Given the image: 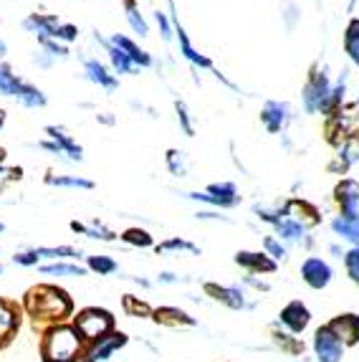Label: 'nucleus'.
I'll list each match as a JSON object with an SVG mask.
<instances>
[{
	"instance_id": "1",
	"label": "nucleus",
	"mask_w": 359,
	"mask_h": 362,
	"mask_svg": "<svg viewBox=\"0 0 359 362\" xmlns=\"http://www.w3.org/2000/svg\"><path fill=\"white\" fill-rule=\"evenodd\" d=\"M23 307L30 320H33V325L41 327V329L48 325L51 327L61 325L73 312V304L66 291H61L59 286H51V284H41L28 289V294L23 299Z\"/></svg>"
},
{
	"instance_id": "2",
	"label": "nucleus",
	"mask_w": 359,
	"mask_h": 362,
	"mask_svg": "<svg viewBox=\"0 0 359 362\" xmlns=\"http://www.w3.org/2000/svg\"><path fill=\"white\" fill-rule=\"evenodd\" d=\"M84 350H86V342L78 337L73 325L48 327L41 339L43 362H78L84 357Z\"/></svg>"
},
{
	"instance_id": "3",
	"label": "nucleus",
	"mask_w": 359,
	"mask_h": 362,
	"mask_svg": "<svg viewBox=\"0 0 359 362\" xmlns=\"http://www.w3.org/2000/svg\"><path fill=\"white\" fill-rule=\"evenodd\" d=\"M167 3H170V16H172L170 21H172V28H175V36H177V46H180V54H182V59H185L192 69H198V71H210L213 76L218 78V81H223L228 89H233V91H238V94H240L238 84H233V81H230L225 74H220V69H218L216 64L208 59V56L200 54V51L192 46V41H190V36H187L185 25L180 23V18H177V6H175V0H167Z\"/></svg>"
},
{
	"instance_id": "4",
	"label": "nucleus",
	"mask_w": 359,
	"mask_h": 362,
	"mask_svg": "<svg viewBox=\"0 0 359 362\" xmlns=\"http://www.w3.org/2000/svg\"><path fill=\"white\" fill-rule=\"evenodd\" d=\"M331 86H334V81H331L326 64H319L317 61L309 69V76H306L304 86H301V107H304L306 115H324L326 102H329Z\"/></svg>"
},
{
	"instance_id": "5",
	"label": "nucleus",
	"mask_w": 359,
	"mask_h": 362,
	"mask_svg": "<svg viewBox=\"0 0 359 362\" xmlns=\"http://www.w3.org/2000/svg\"><path fill=\"white\" fill-rule=\"evenodd\" d=\"M43 134L46 139L38 142V150H46L51 155L61 157V160H66V163H81L84 160V147L78 145L73 134L69 132L66 127H59V124H46L43 127Z\"/></svg>"
},
{
	"instance_id": "6",
	"label": "nucleus",
	"mask_w": 359,
	"mask_h": 362,
	"mask_svg": "<svg viewBox=\"0 0 359 362\" xmlns=\"http://www.w3.org/2000/svg\"><path fill=\"white\" fill-rule=\"evenodd\" d=\"M73 329H76L78 337L84 339L86 344H91L114 332V317L107 309L86 307L73 317Z\"/></svg>"
},
{
	"instance_id": "7",
	"label": "nucleus",
	"mask_w": 359,
	"mask_h": 362,
	"mask_svg": "<svg viewBox=\"0 0 359 362\" xmlns=\"http://www.w3.org/2000/svg\"><path fill=\"white\" fill-rule=\"evenodd\" d=\"M190 200H200V203H208L213 208H235L240 206V193L235 182L230 180H223V182H210L205 190H192V193H185Z\"/></svg>"
},
{
	"instance_id": "8",
	"label": "nucleus",
	"mask_w": 359,
	"mask_h": 362,
	"mask_svg": "<svg viewBox=\"0 0 359 362\" xmlns=\"http://www.w3.org/2000/svg\"><path fill=\"white\" fill-rule=\"evenodd\" d=\"M293 119V109L288 102H276L269 99L261 107V124L269 134H283L288 127V122Z\"/></svg>"
},
{
	"instance_id": "9",
	"label": "nucleus",
	"mask_w": 359,
	"mask_h": 362,
	"mask_svg": "<svg viewBox=\"0 0 359 362\" xmlns=\"http://www.w3.org/2000/svg\"><path fill=\"white\" fill-rule=\"evenodd\" d=\"M312 347L317 362H341V357H344V344L339 342V337L326 325L319 327L317 332H314Z\"/></svg>"
},
{
	"instance_id": "10",
	"label": "nucleus",
	"mask_w": 359,
	"mask_h": 362,
	"mask_svg": "<svg viewBox=\"0 0 359 362\" xmlns=\"http://www.w3.org/2000/svg\"><path fill=\"white\" fill-rule=\"evenodd\" d=\"M81 66H84V78L89 84L99 86V89H104V91L119 89V76H117L104 61L94 59V56H86V59L81 61Z\"/></svg>"
},
{
	"instance_id": "11",
	"label": "nucleus",
	"mask_w": 359,
	"mask_h": 362,
	"mask_svg": "<svg viewBox=\"0 0 359 362\" xmlns=\"http://www.w3.org/2000/svg\"><path fill=\"white\" fill-rule=\"evenodd\" d=\"M331 266L322 259V256H306L304 264H301V279H304L306 286H312V289H326L331 284Z\"/></svg>"
},
{
	"instance_id": "12",
	"label": "nucleus",
	"mask_w": 359,
	"mask_h": 362,
	"mask_svg": "<svg viewBox=\"0 0 359 362\" xmlns=\"http://www.w3.org/2000/svg\"><path fill=\"white\" fill-rule=\"evenodd\" d=\"M23 30L36 36L38 43L41 41H54L56 38V28L61 25V18L56 13H28L23 18Z\"/></svg>"
},
{
	"instance_id": "13",
	"label": "nucleus",
	"mask_w": 359,
	"mask_h": 362,
	"mask_svg": "<svg viewBox=\"0 0 359 362\" xmlns=\"http://www.w3.org/2000/svg\"><path fill=\"white\" fill-rule=\"evenodd\" d=\"M334 203L339 208L341 218H357L359 216V182L352 177H344L334 187Z\"/></svg>"
},
{
	"instance_id": "14",
	"label": "nucleus",
	"mask_w": 359,
	"mask_h": 362,
	"mask_svg": "<svg viewBox=\"0 0 359 362\" xmlns=\"http://www.w3.org/2000/svg\"><path fill=\"white\" fill-rule=\"evenodd\" d=\"M124 344H126V334H122V332H117V329H114V332L107 334V337L86 344L81 362H104V360H109L114 352L119 350V347H124Z\"/></svg>"
},
{
	"instance_id": "15",
	"label": "nucleus",
	"mask_w": 359,
	"mask_h": 362,
	"mask_svg": "<svg viewBox=\"0 0 359 362\" xmlns=\"http://www.w3.org/2000/svg\"><path fill=\"white\" fill-rule=\"evenodd\" d=\"M309 322H312V312H309L306 304L299 302V299L288 302L286 307L281 309V314H278V325L291 334H301L306 327H309Z\"/></svg>"
},
{
	"instance_id": "16",
	"label": "nucleus",
	"mask_w": 359,
	"mask_h": 362,
	"mask_svg": "<svg viewBox=\"0 0 359 362\" xmlns=\"http://www.w3.org/2000/svg\"><path fill=\"white\" fill-rule=\"evenodd\" d=\"M94 41L104 49V54H107V59H109V69H112L117 76H132V74L139 71L132 61H129V56H126L124 51L117 49V46H114L109 38H104L99 30H94Z\"/></svg>"
},
{
	"instance_id": "17",
	"label": "nucleus",
	"mask_w": 359,
	"mask_h": 362,
	"mask_svg": "<svg viewBox=\"0 0 359 362\" xmlns=\"http://www.w3.org/2000/svg\"><path fill=\"white\" fill-rule=\"evenodd\" d=\"M283 216L293 218V221L304 226L306 230L322 223V213H319V208L312 206L309 200H301V198H288L286 203H283Z\"/></svg>"
},
{
	"instance_id": "18",
	"label": "nucleus",
	"mask_w": 359,
	"mask_h": 362,
	"mask_svg": "<svg viewBox=\"0 0 359 362\" xmlns=\"http://www.w3.org/2000/svg\"><path fill=\"white\" fill-rule=\"evenodd\" d=\"M273 230H276V238H278V241L296 243V246L306 248V251L314 246V238L309 235V230H306L301 223H296V221H293V218H288V216H283L281 221L273 226Z\"/></svg>"
},
{
	"instance_id": "19",
	"label": "nucleus",
	"mask_w": 359,
	"mask_h": 362,
	"mask_svg": "<svg viewBox=\"0 0 359 362\" xmlns=\"http://www.w3.org/2000/svg\"><path fill=\"white\" fill-rule=\"evenodd\" d=\"M109 41H112L119 51H124V54L129 56V61H132L137 69H152V66H155V56H152L150 51H144L142 46L134 41V38L124 36V33H112V36H109Z\"/></svg>"
},
{
	"instance_id": "20",
	"label": "nucleus",
	"mask_w": 359,
	"mask_h": 362,
	"mask_svg": "<svg viewBox=\"0 0 359 362\" xmlns=\"http://www.w3.org/2000/svg\"><path fill=\"white\" fill-rule=\"evenodd\" d=\"M205 294L213 296L216 302L225 304L230 309H253L256 304L246 302V294L240 286H218V284H205Z\"/></svg>"
},
{
	"instance_id": "21",
	"label": "nucleus",
	"mask_w": 359,
	"mask_h": 362,
	"mask_svg": "<svg viewBox=\"0 0 359 362\" xmlns=\"http://www.w3.org/2000/svg\"><path fill=\"white\" fill-rule=\"evenodd\" d=\"M326 327L339 337V342L344 344V347H347V344H359V317L357 314H339V317L331 320Z\"/></svg>"
},
{
	"instance_id": "22",
	"label": "nucleus",
	"mask_w": 359,
	"mask_h": 362,
	"mask_svg": "<svg viewBox=\"0 0 359 362\" xmlns=\"http://www.w3.org/2000/svg\"><path fill=\"white\" fill-rule=\"evenodd\" d=\"M235 264H238L240 269H246L251 276L276 272V261H271L269 256L261 254V251H238V254H235Z\"/></svg>"
},
{
	"instance_id": "23",
	"label": "nucleus",
	"mask_w": 359,
	"mask_h": 362,
	"mask_svg": "<svg viewBox=\"0 0 359 362\" xmlns=\"http://www.w3.org/2000/svg\"><path fill=\"white\" fill-rule=\"evenodd\" d=\"M20 327V309L13 302L0 299V347L13 339V334L18 332Z\"/></svg>"
},
{
	"instance_id": "24",
	"label": "nucleus",
	"mask_w": 359,
	"mask_h": 362,
	"mask_svg": "<svg viewBox=\"0 0 359 362\" xmlns=\"http://www.w3.org/2000/svg\"><path fill=\"white\" fill-rule=\"evenodd\" d=\"M71 230H73V233L86 235V238H94V241H104V243L117 241V233H114V230H109L107 226L99 221V218H94V221H89V223H78V221H71Z\"/></svg>"
},
{
	"instance_id": "25",
	"label": "nucleus",
	"mask_w": 359,
	"mask_h": 362,
	"mask_svg": "<svg viewBox=\"0 0 359 362\" xmlns=\"http://www.w3.org/2000/svg\"><path fill=\"white\" fill-rule=\"evenodd\" d=\"M271 339H273V344L278 347V350H283L286 355H304V342H301L296 334H291V332H286L278 322L273 325V329H271Z\"/></svg>"
},
{
	"instance_id": "26",
	"label": "nucleus",
	"mask_w": 359,
	"mask_h": 362,
	"mask_svg": "<svg viewBox=\"0 0 359 362\" xmlns=\"http://www.w3.org/2000/svg\"><path fill=\"white\" fill-rule=\"evenodd\" d=\"M152 317H155V322H157V325H162V327H192V325H195V320H192L190 314L182 312V309H177V307L155 309V312H152Z\"/></svg>"
},
{
	"instance_id": "27",
	"label": "nucleus",
	"mask_w": 359,
	"mask_h": 362,
	"mask_svg": "<svg viewBox=\"0 0 359 362\" xmlns=\"http://www.w3.org/2000/svg\"><path fill=\"white\" fill-rule=\"evenodd\" d=\"M16 102H18L23 109H43L48 104V97H46V91L38 89L36 84L23 81L20 89H18V94H16Z\"/></svg>"
},
{
	"instance_id": "28",
	"label": "nucleus",
	"mask_w": 359,
	"mask_h": 362,
	"mask_svg": "<svg viewBox=\"0 0 359 362\" xmlns=\"http://www.w3.org/2000/svg\"><path fill=\"white\" fill-rule=\"evenodd\" d=\"M122 3H124V16H126V23H129V28H132L139 38L150 36V23H147V18H144L142 11H139L137 0H122Z\"/></svg>"
},
{
	"instance_id": "29",
	"label": "nucleus",
	"mask_w": 359,
	"mask_h": 362,
	"mask_svg": "<svg viewBox=\"0 0 359 362\" xmlns=\"http://www.w3.org/2000/svg\"><path fill=\"white\" fill-rule=\"evenodd\" d=\"M331 230L339 235L341 241H349L354 246H359V216L357 218H331Z\"/></svg>"
},
{
	"instance_id": "30",
	"label": "nucleus",
	"mask_w": 359,
	"mask_h": 362,
	"mask_svg": "<svg viewBox=\"0 0 359 362\" xmlns=\"http://www.w3.org/2000/svg\"><path fill=\"white\" fill-rule=\"evenodd\" d=\"M341 46H344V54L349 56V61L359 69V18H352L347 23L344 38H341Z\"/></svg>"
},
{
	"instance_id": "31",
	"label": "nucleus",
	"mask_w": 359,
	"mask_h": 362,
	"mask_svg": "<svg viewBox=\"0 0 359 362\" xmlns=\"http://www.w3.org/2000/svg\"><path fill=\"white\" fill-rule=\"evenodd\" d=\"M33 254L38 256V259H54V261H61V259H84V251L81 248H73V246H36L33 248Z\"/></svg>"
},
{
	"instance_id": "32",
	"label": "nucleus",
	"mask_w": 359,
	"mask_h": 362,
	"mask_svg": "<svg viewBox=\"0 0 359 362\" xmlns=\"http://www.w3.org/2000/svg\"><path fill=\"white\" fill-rule=\"evenodd\" d=\"M46 185L71 187V190H94V182H91L89 177H81V175H54V173H48Z\"/></svg>"
},
{
	"instance_id": "33",
	"label": "nucleus",
	"mask_w": 359,
	"mask_h": 362,
	"mask_svg": "<svg viewBox=\"0 0 359 362\" xmlns=\"http://www.w3.org/2000/svg\"><path fill=\"white\" fill-rule=\"evenodd\" d=\"M23 81H25V78H20L18 74H13V69L0 61V97H13V99H16V94H18V89H20V84H23Z\"/></svg>"
},
{
	"instance_id": "34",
	"label": "nucleus",
	"mask_w": 359,
	"mask_h": 362,
	"mask_svg": "<svg viewBox=\"0 0 359 362\" xmlns=\"http://www.w3.org/2000/svg\"><path fill=\"white\" fill-rule=\"evenodd\" d=\"M38 272L46 274V276H86L84 266L64 264V261H56V264H43V266H38Z\"/></svg>"
},
{
	"instance_id": "35",
	"label": "nucleus",
	"mask_w": 359,
	"mask_h": 362,
	"mask_svg": "<svg viewBox=\"0 0 359 362\" xmlns=\"http://www.w3.org/2000/svg\"><path fill=\"white\" fill-rule=\"evenodd\" d=\"M165 163H167V170L175 177H187V170H190V160L182 150H167L165 155Z\"/></svg>"
},
{
	"instance_id": "36",
	"label": "nucleus",
	"mask_w": 359,
	"mask_h": 362,
	"mask_svg": "<svg viewBox=\"0 0 359 362\" xmlns=\"http://www.w3.org/2000/svg\"><path fill=\"white\" fill-rule=\"evenodd\" d=\"M281 23L286 28V33H293L296 25L301 23V6L293 0H283L281 3Z\"/></svg>"
},
{
	"instance_id": "37",
	"label": "nucleus",
	"mask_w": 359,
	"mask_h": 362,
	"mask_svg": "<svg viewBox=\"0 0 359 362\" xmlns=\"http://www.w3.org/2000/svg\"><path fill=\"white\" fill-rule=\"evenodd\" d=\"M264 254L269 256L271 261H286L288 259V248L283 241H278L276 235H264Z\"/></svg>"
},
{
	"instance_id": "38",
	"label": "nucleus",
	"mask_w": 359,
	"mask_h": 362,
	"mask_svg": "<svg viewBox=\"0 0 359 362\" xmlns=\"http://www.w3.org/2000/svg\"><path fill=\"white\" fill-rule=\"evenodd\" d=\"M86 264H89V272L99 274V276H109V274H114L119 269V264L112 256H89Z\"/></svg>"
},
{
	"instance_id": "39",
	"label": "nucleus",
	"mask_w": 359,
	"mask_h": 362,
	"mask_svg": "<svg viewBox=\"0 0 359 362\" xmlns=\"http://www.w3.org/2000/svg\"><path fill=\"white\" fill-rule=\"evenodd\" d=\"M175 112H177V124L185 132V137H195V122H192L190 109L182 99H175Z\"/></svg>"
},
{
	"instance_id": "40",
	"label": "nucleus",
	"mask_w": 359,
	"mask_h": 362,
	"mask_svg": "<svg viewBox=\"0 0 359 362\" xmlns=\"http://www.w3.org/2000/svg\"><path fill=\"white\" fill-rule=\"evenodd\" d=\"M122 241L129 243V246H139V248H150V246H155V241H152V235L147 233L144 228H126L124 233H122Z\"/></svg>"
},
{
	"instance_id": "41",
	"label": "nucleus",
	"mask_w": 359,
	"mask_h": 362,
	"mask_svg": "<svg viewBox=\"0 0 359 362\" xmlns=\"http://www.w3.org/2000/svg\"><path fill=\"white\" fill-rule=\"evenodd\" d=\"M157 254H170V251H190V254H200V248L195 243L185 241V238H170L165 243H157L155 246Z\"/></svg>"
},
{
	"instance_id": "42",
	"label": "nucleus",
	"mask_w": 359,
	"mask_h": 362,
	"mask_svg": "<svg viewBox=\"0 0 359 362\" xmlns=\"http://www.w3.org/2000/svg\"><path fill=\"white\" fill-rule=\"evenodd\" d=\"M124 312L132 314V317H152V309L147 307L144 302H139L134 294H124Z\"/></svg>"
},
{
	"instance_id": "43",
	"label": "nucleus",
	"mask_w": 359,
	"mask_h": 362,
	"mask_svg": "<svg viewBox=\"0 0 359 362\" xmlns=\"http://www.w3.org/2000/svg\"><path fill=\"white\" fill-rule=\"evenodd\" d=\"M344 269H347L349 279H352L354 284H359V246H352L344 254Z\"/></svg>"
},
{
	"instance_id": "44",
	"label": "nucleus",
	"mask_w": 359,
	"mask_h": 362,
	"mask_svg": "<svg viewBox=\"0 0 359 362\" xmlns=\"http://www.w3.org/2000/svg\"><path fill=\"white\" fill-rule=\"evenodd\" d=\"M78 38V25L76 23H66V21H61V25L56 28V38L54 41L64 43V46H69V43H73Z\"/></svg>"
},
{
	"instance_id": "45",
	"label": "nucleus",
	"mask_w": 359,
	"mask_h": 362,
	"mask_svg": "<svg viewBox=\"0 0 359 362\" xmlns=\"http://www.w3.org/2000/svg\"><path fill=\"white\" fill-rule=\"evenodd\" d=\"M155 23L160 25V33H162V41L170 43L175 36V28H172V21L165 11H155Z\"/></svg>"
},
{
	"instance_id": "46",
	"label": "nucleus",
	"mask_w": 359,
	"mask_h": 362,
	"mask_svg": "<svg viewBox=\"0 0 359 362\" xmlns=\"http://www.w3.org/2000/svg\"><path fill=\"white\" fill-rule=\"evenodd\" d=\"M38 46H41L43 51H48V54L54 56L56 61H66L69 56H71L69 46H64V43H59V41H41Z\"/></svg>"
},
{
	"instance_id": "47",
	"label": "nucleus",
	"mask_w": 359,
	"mask_h": 362,
	"mask_svg": "<svg viewBox=\"0 0 359 362\" xmlns=\"http://www.w3.org/2000/svg\"><path fill=\"white\" fill-rule=\"evenodd\" d=\"M38 256L33 254V248H28V251H20V254L13 256V264H18V266H38Z\"/></svg>"
},
{
	"instance_id": "48",
	"label": "nucleus",
	"mask_w": 359,
	"mask_h": 362,
	"mask_svg": "<svg viewBox=\"0 0 359 362\" xmlns=\"http://www.w3.org/2000/svg\"><path fill=\"white\" fill-rule=\"evenodd\" d=\"M33 64H36L38 69H51L56 64V59L51 54H48V51H43L41 46H38V51L33 54Z\"/></svg>"
},
{
	"instance_id": "49",
	"label": "nucleus",
	"mask_w": 359,
	"mask_h": 362,
	"mask_svg": "<svg viewBox=\"0 0 359 362\" xmlns=\"http://www.w3.org/2000/svg\"><path fill=\"white\" fill-rule=\"evenodd\" d=\"M243 281H246L248 286H253V289H256V291H271V284H269V281H264V279L251 276V274H248V276L243 279Z\"/></svg>"
},
{
	"instance_id": "50",
	"label": "nucleus",
	"mask_w": 359,
	"mask_h": 362,
	"mask_svg": "<svg viewBox=\"0 0 359 362\" xmlns=\"http://www.w3.org/2000/svg\"><path fill=\"white\" fill-rule=\"evenodd\" d=\"M198 221H223V223H230V218H225V216H220V213H213V211H203V213H198Z\"/></svg>"
},
{
	"instance_id": "51",
	"label": "nucleus",
	"mask_w": 359,
	"mask_h": 362,
	"mask_svg": "<svg viewBox=\"0 0 359 362\" xmlns=\"http://www.w3.org/2000/svg\"><path fill=\"white\" fill-rule=\"evenodd\" d=\"M16 177L20 180V168L18 170H3L0 168V187L6 185L8 180H16Z\"/></svg>"
},
{
	"instance_id": "52",
	"label": "nucleus",
	"mask_w": 359,
	"mask_h": 362,
	"mask_svg": "<svg viewBox=\"0 0 359 362\" xmlns=\"http://www.w3.org/2000/svg\"><path fill=\"white\" fill-rule=\"evenodd\" d=\"M180 276L177 274H170V272H162L160 274V284H177Z\"/></svg>"
},
{
	"instance_id": "53",
	"label": "nucleus",
	"mask_w": 359,
	"mask_h": 362,
	"mask_svg": "<svg viewBox=\"0 0 359 362\" xmlns=\"http://www.w3.org/2000/svg\"><path fill=\"white\" fill-rule=\"evenodd\" d=\"M96 122H102V124H114V117H112V112H102V115H96Z\"/></svg>"
},
{
	"instance_id": "54",
	"label": "nucleus",
	"mask_w": 359,
	"mask_h": 362,
	"mask_svg": "<svg viewBox=\"0 0 359 362\" xmlns=\"http://www.w3.org/2000/svg\"><path fill=\"white\" fill-rule=\"evenodd\" d=\"M329 254H331V256H336V259H341V256H344V251H341V246L331 243V246H329Z\"/></svg>"
},
{
	"instance_id": "55",
	"label": "nucleus",
	"mask_w": 359,
	"mask_h": 362,
	"mask_svg": "<svg viewBox=\"0 0 359 362\" xmlns=\"http://www.w3.org/2000/svg\"><path fill=\"white\" fill-rule=\"evenodd\" d=\"M6 56H8V43L3 41V38H0V61L6 59Z\"/></svg>"
},
{
	"instance_id": "56",
	"label": "nucleus",
	"mask_w": 359,
	"mask_h": 362,
	"mask_svg": "<svg viewBox=\"0 0 359 362\" xmlns=\"http://www.w3.org/2000/svg\"><path fill=\"white\" fill-rule=\"evenodd\" d=\"M6 109H0V129H3V124H6Z\"/></svg>"
},
{
	"instance_id": "57",
	"label": "nucleus",
	"mask_w": 359,
	"mask_h": 362,
	"mask_svg": "<svg viewBox=\"0 0 359 362\" xmlns=\"http://www.w3.org/2000/svg\"><path fill=\"white\" fill-rule=\"evenodd\" d=\"M6 160V147H0V163Z\"/></svg>"
},
{
	"instance_id": "58",
	"label": "nucleus",
	"mask_w": 359,
	"mask_h": 362,
	"mask_svg": "<svg viewBox=\"0 0 359 362\" xmlns=\"http://www.w3.org/2000/svg\"><path fill=\"white\" fill-rule=\"evenodd\" d=\"M3 230H6V226H3V223H0V233H3Z\"/></svg>"
},
{
	"instance_id": "59",
	"label": "nucleus",
	"mask_w": 359,
	"mask_h": 362,
	"mask_svg": "<svg viewBox=\"0 0 359 362\" xmlns=\"http://www.w3.org/2000/svg\"><path fill=\"white\" fill-rule=\"evenodd\" d=\"M357 109H359V94H357Z\"/></svg>"
},
{
	"instance_id": "60",
	"label": "nucleus",
	"mask_w": 359,
	"mask_h": 362,
	"mask_svg": "<svg viewBox=\"0 0 359 362\" xmlns=\"http://www.w3.org/2000/svg\"><path fill=\"white\" fill-rule=\"evenodd\" d=\"M0 274H3V266H0Z\"/></svg>"
}]
</instances>
